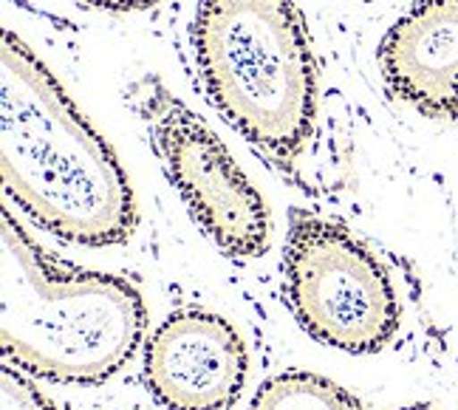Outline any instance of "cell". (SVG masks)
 Here are the masks:
<instances>
[{
  "label": "cell",
  "mask_w": 458,
  "mask_h": 410,
  "mask_svg": "<svg viewBox=\"0 0 458 410\" xmlns=\"http://www.w3.org/2000/svg\"><path fill=\"white\" fill-rule=\"evenodd\" d=\"M399 410H433V407H425V405H413V407H399Z\"/></svg>",
  "instance_id": "obj_11"
},
{
  "label": "cell",
  "mask_w": 458,
  "mask_h": 410,
  "mask_svg": "<svg viewBox=\"0 0 458 410\" xmlns=\"http://www.w3.org/2000/svg\"><path fill=\"white\" fill-rule=\"evenodd\" d=\"M145 303L128 280L57 263L0 212V348L40 380L99 385L136 354Z\"/></svg>",
  "instance_id": "obj_2"
},
{
  "label": "cell",
  "mask_w": 458,
  "mask_h": 410,
  "mask_svg": "<svg viewBox=\"0 0 458 410\" xmlns=\"http://www.w3.org/2000/svg\"><path fill=\"white\" fill-rule=\"evenodd\" d=\"M250 410H360L337 382L306 371L280 373L263 385Z\"/></svg>",
  "instance_id": "obj_8"
},
{
  "label": "cell",
  "mask_w": 458,
  "mask_h": 410,
  "mask_svg": "<svg viewBox=\"0 0 458 410\" xmlns=\"http://www.w3.org/2000/svg\"><path fill=\"white\" fill-rule=\"evenodd\" d=\"M286 295L320 343L371 354L399 329V300L379 261L345 226L297 212L286 249Z\"/></svg>",
  "instance_id": "obj_4"
},
{
  "label": "cell",
  "mask_w": 458,
  "mask_h": 410,
  "mask_svg": "<svg viewBox=\"0 0 458 410\" xmlns=\"http://www.w3.org/2000/svg\"><path fill=\"white\" fill-rule=\"evenodd\" d=\"M88 6H97V9H114V12H128V9H148L158 0H82Z\"/></svg>",
  "instance_id": "obj_10"
},
{
  "label": "cell",
  "mask_w": 458,
  "mask_h": 410,
  "mask_svg": "<svg viewBox=\"0 0 458 410\" xmlns=\"http://www.w3.org/2000/svg\"><path fill=\"white\" fill-rule=\"evenodd\" d=\"M0 175L9 199L65 241L111 246L133 235L136 201L119 158L9 29L0 46Z\"/></svg>",
  "instance_id": "obj_1"
},
{
  "label": "cell",
  "mask_w": 458,
  "mask_h": 410,
  "mask_svg": "<svg viewBox=\"0 0 458 410\" xmlns=\"http://www.w3.org/2000/svg\"><path fill=\"white\" fill-rule=\"evenodd\" d=\"M207 94L277 162H294L314 124V60L292 0H201L196 31Z\"/></svg>",
  "instance_id": "obj_3"
},
{
  "label": "cell",
  "mask_w": 458,
  "mask_h": 410,
  "mask_svg": "<svg viewBox=\"0 0 458 410\" xmlns=\"http://www.w3.org/2000/svg\"><path fill=\"white\" fill-rule=\"evenodd\" d=\"M136 108L148 119L156 148L204 233L229 258L250 261L267 252L272 229L267 204L224 141L156 80L136 88Z\"/></svg>",
  "instance_id": "obj_5"
},
{
  "label": "cell",
  "mask_w": 458,
  "mask_h": 410,
  "mask_svg": "<svg viewBox=\"0 0 458 410\" xmlns=\"http://www.w3.org/2000/svg\"><path fill=\"white\" fill-rule=\"evenodd\" d=\"M0 410H55L21 368L4 365L0 371Z\"/></svg>",
  "instance_id": "obj_9"
},
{
  "label": "cell",
  "mask_w": 458,
  "mask_h": 410,
  "mask_svg": "<svg viewBox=\"0 0 458 410\" xmlns=\"http://www.w3.org/2000/svg\"><path fill=\"white\" fill-rule=\"evenodd\" d=\"M145 377L170 410H229L246 382V348L213 312H175L148 343Z\"/></svg>",
  "instance_id": "obj_6"
},
{
  "label": "cell",
  "mask_w": 458,
  "mask_h": 410,
  "mask_svg": "<svg viewBox=\"0 0 458 410\" xmlns=\"http://www.w3.org/2000/svg\"><path fill=\"white\" fill-rule=\"evenodd\" d=\"M379 63L411 108L458 122V0H416L385 34Z\"/></svg>",
  "instance_id": "obj_7"
}]
</instances>
